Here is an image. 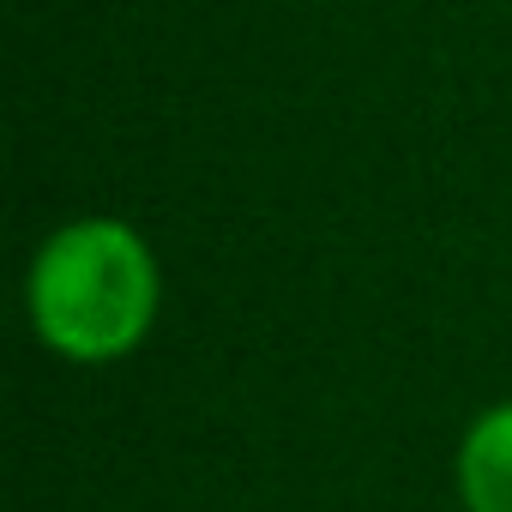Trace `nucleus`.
<instances>
[{"instance_id": "obj_1", "label": "nucleus", "mask_w": 512, "mask_h": 512, "mask_svg": "<svg viewBox=\"0 0 512 512\" xmlns=\"http://www.w3.org/2000/svg\"><path fill=\"white\" fill-rule=\"evenodd\" d=\"M157 314V260L139 229L79 217L49 235L31 266V326L73 362L127 356Z\"/></svg>"}, {"instance_id": "obj_2", "label": "nucleus", "mask_w": 512, "mask_h": 512, "mask_svg": "<svg viewBox=\"0 0 512 512\" xmlns=\"http://www.w3.org/2000/svg\"><path fill=\"white\" fill-rule=\"evenodd\" d=\"M458 488L470 512H512V404L470 422L458 452Z\"/></svg>"}]
</instances>
